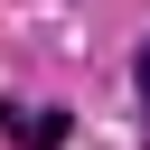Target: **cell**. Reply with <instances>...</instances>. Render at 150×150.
Here are the masks:
<instances>
[{"instance_id":"6da1fadb","label":"cell","mask_w":150,"mask_h":150,"mask_svg":"<svg viewBox=\"0 0 150 150\" xmlns=\"http://www.w3.org/2000/svg\"><path fill=\"white\" fill-rule=\"evenodd\" d=\"M0 131H9L19 150H56V141H66V112H56V103H19V94H9V103H0Z\"/></svg>"},{"instance_id":"7a4b0ae2","label":"cell","mask_w":150,"mask_h":150,"mask_svg":"<svg viewBox=\"0 0 150 150\" xmlns=\"http://www.w3.org/2000/svg\"><path fill=\"white\" fill-rule=\"evenodd\" d=\"M141 112H150V38H141Z\"/></svg>"}]
</instances>
